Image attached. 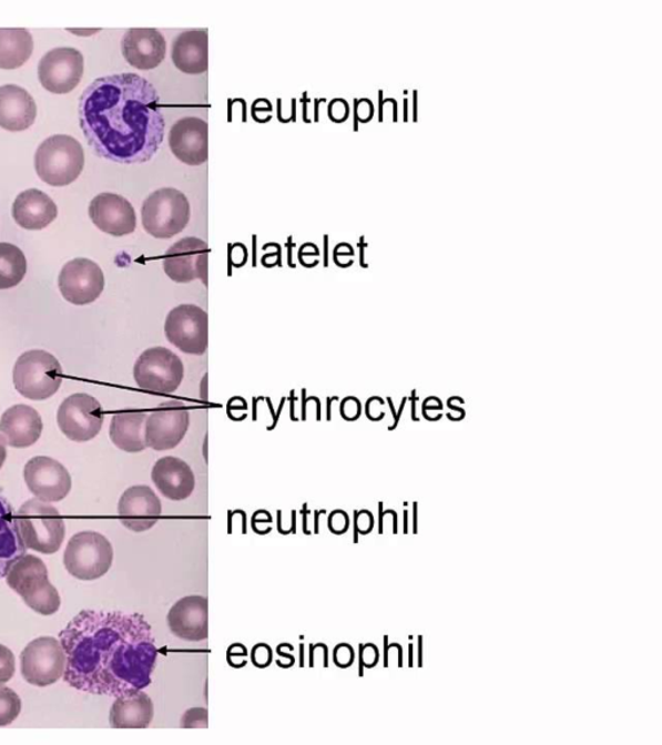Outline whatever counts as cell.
Instances as JSON below:
<instances>
[{"label":"cell","mask_w":662,"mask_h":745,"mask_svg":"<svg viewBox=\"0 0 662 745\" xmlns=\"http://www.w3.org/2000/svg\"><path fill=\"white\" fill-rule=\"evenodd\" d=\"M60 642L64 680L75 690L120 697L152 683L159 650L152 626L139 613L81 611L60 632Z\"/></svg>","instance_id":"obj_1"},{"label":"cell","mask_w":662,"mask_h":745,"mask_svg":"<svg viewBox=\"0 0 662 745\" xmlns=\"http://www.w3.org/2000/svg\"><path fill=\"white\" fill-rule=\"evenodd\" d=\"M78 115L99 157L121 165L150 162L165 139L159 92L138 74L98 78L83 91Z\"/></svg>","instance_id":"obj_2"},{"label":"cell","mask_w":662,"mask_h":745,"mask_svg":"<svg viewBox=\"0 0 662 745\" xmlns=\"http://www.w3.org/2000/svg\"><path fill=\"white\" fill-rule=\"evenodd\" d=\"M7 585L18 593L29 609L51 616L60 610L61 598L49 580L47 565L35 555H23L7 573Z\"/></svg>","instance_id":"obj_3"},{"label":"cell","mask_w":662,"mask_h":745,"mask_svg":"<svg viewBox=\"0 0 662 745\" xmlns=\"http://www.w3.org/2000/svg\"><path fill=\"white\" fill-rule=\"evenodd\" d=\"M23 545L41 554H54L65 539V522L59 510L41 500H29L14 514Z\"/></svg>","instance_id":"obj_4"},{"label":"cell","mask_w":662,"mask_h":745,"mask_svg":"<svg viewBox=\"0 0 662 745\" xmlns=\"http://www.w3.org/2000/svg\"><path fill=\"white\" fill-rule=\"evenodd\" d=\"M34 165L38 176L44 183L67 186L82 174L83 146L73 136L52 135L38 146Z\"/></svg>","instance_id":"obj_5"},{"label":"cell","mask_w":662,"mask_h":745,"mask_svg":"<svg viewBox=\"0 0 662 745\" xmlns=\"http://www.w3.org/2000/svg\"><path fill=\"white\" fill-rule=\"evenodd\" d=\"M191 221V204L182 191L161 188L146 197L142 222L154 238L170 239L182 233Z\"/></svg>","instance_id":"obj_6"},{"label":"cell","mask_w":662,"mask_h":745,"mask_svg":"<svg viewBox=\"0 0 662 745\" xmlns=\"http://www.w3.org/2000/svg\"><path fill=\"white\" fill-rule=\"evenodd\" d=\"M62 368L53 355L42 349L22 354L13 368V385L23 398L45 400L59 391Z\"/></svg>","instance_id":"obj_7"},{"label":"cell","mask_w":662,"mask_h":745,"mask_svg":"<svg viewBox=\"0 0 662 745\" xmlns=\"http://www.w3.org/2000/svg\"><path fill=\"white\" fill-rule=\"evenodd\" d=\"M113 558L112 543L104 534L85 531L74 534L68 542L64 564L73 578L93 581L111 570Z\"/></svg>","instance_id":"obj_8"},{"label":"cell","mask_w":662,"mask_h":745,"mask_svg":"<svg viewBox=\"0 0 662 745\" xmlns=\"http://www.w3.org/2000/svg\"><path fill=\"white\" fill-rule=\"evenodd\" d=\"M136 385L155 394L175 392L184 379V364L166 347H152L138 357L134 367Z\"/></svg>","instance_id":"obj_9"},{"label":"cell","mask_w":662,"mask_h":745,"mask_svg":"<svg viewBox=\"0 0 662 745\" xmlns=\"http://www.w3.org/2000/svg\"><path fill=\"white\" fill-rule=\"evenodd\" d=\"M20 659L23 680L37 687L53 685L65 673V650L52 636L31 641L21 652Z\"/></svg>","instance_id":"obj_10"},{"label":"cell","mask_w":662,"mask_h":745,"mask_svg":"<svg viewBox=\"0 0 662 745\" xmlns=\"http://www.w3.org/2000/svg\"><path fill=\"white\" fill-rule=\"evenodd\" d=\"M165 334L179 351L202 356L208 347V315L196 305L177 306L166 317Z\"/></svg>","instance_id":"obj_11"},{"label":"cell","mask_w":662,"mask_h":745,"mask_svg":"<svg viewBox=\"0 0 662 745\" xmlns=\"http://www.w3.org/2000/svg\"><path fill=\"white\" fill-rule=\"evenodd\" d=\"M62 433L77 442L95 439L104 423V411L99 400L89 394L78 392L62 401L58 411Z\"/></svg>","instance_id":"obj_12"},{"label":"cell","mask_w":662,"mask_h":745,"mask_svg":"<svg viewBox=\"0 0 662 745\" xmlns=\"http://www.w3.org/2000/svg\"><path fill=\"white\" fill-rule=\"evenodd\" d=\"M191 426L190 409L184 402L170 400L147 415L145 422L146 447L154 450L176 448L184 440Z\"/></svg>","instance_id":"obj_13"},{"label":"cell","mask_w":662,"mask_h":745,"mask_svg":"<svg viewBox=\"0 0 662 745\" xmlns=\"http://www.w3.org/2000/svg\"><path fill=\"white\" fill-rule=\"evenodd\" d=\"M84 73L83 54L72 47H59L39 61V82L47 91L65 95L81 83Z\"/></svg>","instance_id":"obj_14"},{"label":"cell","mask_w":662,"mask_h":745,"mask_svg":"<svg viewBox=\"0 0 662 745\" xmlns=\"http://www.w3.org/2000/svg\"><path fill=\"white\" fill-rule=\"evenodd\" d=\"M210 248L204 239L185 237L177 241L163 255V269L177 284H189L201 279L208 285Z\"/></svg>","instance_id":"obj_15"},{"label":"cell","mask_w":662,"mask_h":745,"mask_svg":"<svg viewBox=\"0 0 662 745\" xmlns=\"http://www.w3.org/2000/svg\"><path fill=\"white\" fill-rule=\"evenodd\" d=\"M105 277L99 264L85 258L70 261L59 275V289L75 306L90 305L104 292Z\"/></svg>","instance_id":"obj_16"},{"label":"cell","mask_w":662,"mask_h":745,"mask_svg":"<svg viewBox=\"0 0 662 745\" xmlns=\"http://www.w3.org/2000/svg\"><path fill=\"white\" fill-rule=\"evenodd\" d=\"M29 491L43 502H60L72 489V477L65 466L51 457L31 458L23 470Z\"/></svg>","instance_id":"obj_17"},{"label":"cell","mask_w":662,"mask_h":745,"mask_svg":"<svg viewBox=\"0 0 662 745\" xmlns=\"http://www.w3.org/2000/svg\"><path fill=\"white\" fill-rule=\"evenodd\" d=\"M89 215L100 231L114 237L134 233L136 213L130 201L115 193H100L90 202Z\"/></svg>","instance_id":"obj_18"},{"label":"cell","mask_w":662,"mask_h":745,"mask_svg":"<svg viewBox=\"0 0 662 745\" xmlns=\"http://www.w3.org/2000/svg\"><path fill=\"white\" fill-rule=\"evenodd\" d=\"M169 145L175 157L185 165H204L208 159L207 122L198 116L179 120L170 130Z\"/></svg>","instance_id":"obj_19"},{"label":"cell","mask_w":662,"mask_h":745,"mask_svg":"<svg viewBox=\"0 0 662 745\" xmlns=\"http://www.w3.org/2000/svg\"><path fill=\"white\" fill-rule=\"evenodd\" d=\"M170 632L179 640L202 642L208 639V601L206 596L190 595L179 600L167 613Z\"/></svg>","instance_id":"obj_20"},{"label":"cell","mask_w":662,"mask_h":745,"mask_svg":"<svg viewBox=\"0 0 662 745\" xmlns=\"http://www.w3.org/2000/svg\"><path fill=\"white\" fill-rule=\"evenodd\" d=\"M121 523L130 531L145 532L159 522L162 516L160 497L147 486L130 487L119 502Z\"/></svg>","instance_id":"obj_21"},{"label":"cell","mask_w":662,"mask_h":745,"mask_svg":"<svg viewBox=\"0 0 662 745\" xmlns=\"http://www.w3.org/2000/svg\"><path fill=\"white\" fill-rule=\"evenodd\" d=\"M123 58L131 67L151 70L166 58V39L157 29H130L121 42Z\"/></svg>","instance_id":"obj_22"},{"label":"cell","mask_w":662,"mask_h":745,"mask_svg":"<svg viewBox=\"0 0 662 745\" xmlns=\"http://www.w3.org/2000/svg\"><path fill=\"white\" fill-rule=\"evenodd\" d=\"M152 480L160 493L171 501L190 499L196 488V477L182 458L167 456L154 463Z\"/></svg>","instance_id":"obj_23"},{"label":"cell","mask_w":662,"mask_h":745,"mask_svg":"<svg viewBox=\"0 0 662 745\" xmlns=\"http://www.w3.org/2000/svg\"><path fill=\"white\" fill-rule=\"evenodd\" d=\"M43 421L34 408L18 404L0 418V432L12 448H29L41 438Z\"/></svg>","instance_id":"obj_24"},{"label":"cell","mask_w":662,"mask_h":745,"mask_svg":"<svg viewBox=\"0 0 662 745\" xmlns=\"http://www.w3.org/2000/svg\"><path fill=\"white\" fill-rule=\"evenodd\" d=\"M37 119V104L33 96L16 84L0 88V127L11 131H26L33 126Z\"/></svg>","instance_id":"obj_25"},{"label":"cell","mask_w":662,"mask_h":745,"mask_svg":"<svg viewBox=\"0 0 662 745\" xmlns=\"http://www.w3.org/2000/svg\"><path fill=\"white\" fill-rule=\"evenodd\" d=\"M171 59L182 73L204 74L208 69V33L206 29L185 30L171 50Z\"/></svg>","instance_id":"obj_26"},{"label":"cell","mask_w":662,"mask_h":745,"mask_svg":"<svg viewBox=\"0 0 662 745\" xmlns=\"http://www.w3.org/2000/svg\"><path fill=\"white\" fill-rule=\"evenodd\" d=\"M12 215L21 228L41 231L57 220L58 206L49 194L39 190L23 191L16 197Z\"/></svg>","instance_id":"obj_27"},{"label":"cell","mask_w":662,"mask_h":745,"mask_svg":"<svg viewBox=\"0 0 662 745\" xmlns=\"http://www.w3.org/2000/svg\"><path fill=\"white\" fill-rule=\"evenodd\" d=\"M154 717V704L143 690L131 695L115 697L109 722L113 728H146Z\"/></svg>","instance_id":"obj_28"},{"label":"cell","mask_w":662,"mask_h":745,"mask_svg":"<svg viewBox=\"0 0 662 745\" xmlns=\"http://www.w3.org/2000/svg\"><path fill=\"white\" fill-rule=\"evenodd\" d=\"M147 411L131 409L120 411L112 418L111 440L113 445L128 453L143 452L146 447L145 441V422Z\"/></svg>","instance_id":"obj_29"},{"label":"cell","mask_w":662,"mask_h":745,"mask_svg":"<svg viewBox=\"0 0 662 745\" xmlns=\"http://www.w3.org/2000/svg\"><path fill=\"white\" fill-rule=\"evenodd\" d=\"M27 550L16 527L12 504L0 494V579L7 576L12 564L26 555Z\"/></svg>","instance_id":"obj_30"},{"label":"cell","mask_w":662,"mask_h":745,"mask_svg":"<svg viewBox=\"0 0 662 745\" xmlns=\"http://www.w3.org/2000/svg\"><path fill=\"white\" fill-rule=\"evenodd\" d=\"M33 51V37L27 29H0V69L21 68Z\"/></svg>","instance_id":"obj_31"},{"label":"cell","mask_w":662,"mask_h":745,"mask_svg":"<svg viewBox=\"0 0 662 745\" xmlns=\"http://www.w3.org/2000/svg\"><path fill=\"white\" fill-rule=\"evenodd\" d=\"M28 262L21 248L0 243V290L18 286L27 275Z\"/></svg>","instance_id":"obj_32"},{"label":"cell","mask_w":662,"mask_h":745,"mask_svg":"<svg viewBox=\"0 0 662 745\" xmlns=\"http://www.w3.org/2000/svg\"><path fill=\"white\" fill-rule=\"evenodd\" d=\"M21 698L10 687L0 686V727L11 725L19 717Z\"/></svg>","instance_id":"obj_33"},{"label":"cell","mask_w":662,"mask_h":745,"mask_svg":"<svg viewBox=\"0 0 662 745\" xmlns=\"http://www.w3.org/2000/svg\"><path fill=\"white\" fill-rule=\"evenodd\" d=\"M183 728H207L208 711L206 708H192L183 714L181 720Z\"/></svg>","instance_id":"obj_34"},{"label":"cell","mask_w":662,"mask_h":745,"mask_svg":"<svg viewBox=\"0 0 662 745\" xmlns=\"http://www.w3.org/2000/svg\"><path fill=\"white\" fill-rule=\"evenodd\" d=\"M16 671L13 652L0 644V686L11 681Z\"/></svg>","instance_id":"obj_35"},{"label":"cell","mask_w":662,"mask_h":745,"mask_svg":"<svg viewBox=\"0 0 662 745\" xmlns=\"http://www.w3.org/2000/svg\"><path fill=\"white\" fill-rule=\"evenodd\" d=\"M356 654L355 650L348 643H339L335 646L333 652L334 664L340 667V670H347V667L353 666L355 663Z\"/></svg>","instance_id":"obj_36"},{"label":"cell","mask_w":662,"mask_h":745,"mask_svg":"<svg viewBox=\"0 0 662 745\" xmlns=\"http://www.w3.org/2000/svg\"><path fill=\"white\" fill-rule=\"evenodd\" d=\"M252 662L259 670L268 667L274 663V650L267 643H256L252 650Z\"/></svg>","instance_id":"obj_37"},{"label":"cell","mask_w":662,"mask_h":745,"mask_svg":"<svg viewBox=\"0 0 662 745\" xmlns=\"http://www.w3.org/2000/svg\"><path fill=\"white\" fill-rule=\"evenodd\" d=\"M329 531L334 534L342 535L348 531L349 518L346 511L334 510L328 518Z\"/></svg>","instance_id":"obj_38"},{"label":"cell","mask_w":662,"mask_h":745,"mask_svg":"<svg viewBox=\"0 0 662 745\" xmlns=\"http://www.w3.org/2000/svg\"><path fill=\"white\" fill-rule=\"evenodd\" d=\"M379 651L376 644H360V663L365 667H374L378 664Z\"/></svg>","instance_id":"obj_39"},{"label":"cell","mask_w":662,"mask_h":745,"mask_svg":"<svg viewBox=\"0 0 662 745\" xmlns=\"http://www.w3.org/2000/svg\"><path fill=\"white\" fill-rule=\"evenodd\" d=\"M361 414L360 401L356 398H347L340 404V415L347 421H355Z\"/></svg>","instance_id":"obj_40"},{"label":"cell","mask_w":662,"mask_h":745,"mask_svg":"<svg viewBox=\"0 0 662 745\" xmlns=\"http://www.w3.org/2000/svg\"><path fill=\"white\" fill-rule=\"evenodd\" d=\"M355 525L356 532L368 534L373 531L374 518L370 511L361 510L356 512Z\"/></svg>","instance_id":"obj_41"},{"label":"cell","mask_w":662,"mask_h":745,"mask_svg":"<svg viewBox=\"0 0 662 745\" xmlns=\"http://www.w3.org/2000/svg\"><path fill=\"white\" fill-rule=\"evenodd\" d=\"M329 116L334 122H345L348 116L347 101L342 99L333 100L329 105Z\"/></svg>","instance_id":"obj_42"},{"label":"cell","mask_w":662,"mask_h":745,"mask_svg":"<svg viewBox=\"0 0 662 745\" xmlns=\"http://www.w3.org/2000/svg\"><path fill=\"white\" fill-rule=\"evenodd\" d=\"M247 656V649L243 643H233L227 651V662L231 666L235 664L236 659H245Z\"/></svg>","instance_id":"obj_43"},{"label":"cell","mask_w":662,"mask_h":745,"mask_svg":"<svg viewBox=\"0 0 662 745\" xmlns=\"http://www.w3.org/2000/svg\"><path fill=\"white\" fill-rule=\"evenodd\" d=\"M7 458V440L3 435H0V469L3 468Z\"/></svg>","instance_id":"obj_44"},{"label":"cell","mask_w":662,"mask_h":745,"mask_svg":"<svg viewBox=\"0 0 662 745\" xmlns=\"http://www.w3.org/2000/svg\"><path fill=\"white\" fill-rule=\"evenodd\" d=\"M208 375H205L204 379H202L201 382V392H200V398L204 401L208 400V384H207Z\"/></svg>","instance_id":"obj_45"}]
</instances>
